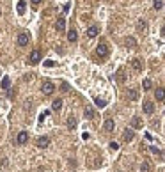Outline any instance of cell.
I'll return each instance as SVG.
<instances>
[{"mask_svg": "<svg viewBox=\"0 0 165 172\" xmlns=\"http://www.w3.org/2000/svg\"><path fill=\"white\" fill-rule=\"evenodd\" d=\"M28 62H30V64H34V66H36V64H39V62H41V52L34 50L32 53H30V57H28Z\"/></svg>", "mask_w": 165, "mask_h": 172, "instance_id": "1", "label": "cell"}, {"mask_svg": "<svg viewBox=\"0 0 165 172\" xmlns=\"http://www.w3.org/2000/svg\"><path fill=\"white\" fill-rule=\"evenodd\" d=\"M41 91H43V94H44V96H50V94H52V92L55 91V85H53L52 82H44V83H43V87H41Z\"/></svg>", "mask_w": 165, "mask_h": 172, "instance_id": "2", "label": "cell"}, {"mask_svg": "<svg viewBox=\"0 0 165 172\" xmlns=\"http://www.w3.org/2000/svg\"><path fill=\"white\" fill-rule=\"evenodd\" d=\"M36 145H38V147H41V149L48 147V145H50V137H46V135L39 137V139H38V142H36Z\"/></svg>", "mask_w": 165, "mask_h": 172, "instance_id": "3", "label": "cell"}, {"mask_svg": "<svg viewBox=\"0 0 165 172\" xmlns=\"http://www.w3.org/2000/svg\"><path fill=\"white\" fill-rule=\"evenodd\" d=\"M96 53H98L99 57H107L108 55V46L105 45V43H99L98 48H96Z\"/></svg>", "mask_w": 165, "mask_h": 172, "instance_id": "4", "label": "cell"}, {"mask_svg": "<svg viewBox=\"0 0 165 172\" xmlns=\"http://www.w3.org/2000/svg\"><path fill=\"white\" fill-rule=\"evenodd\" d=\"M122 139H124V142H132L135 139V131H133L132 128H126L124 133H122Z\"/></svg>", "mask_w": 165, "mask_h": 172, "instance_id": "5", "label": "cell"}, {"mask_svg": "<svg viewBox=\"0 0 165 172\" xmlns=\"http://www.w3.org/2000/svg\"><path fill=\"white\" fill-rule=\"evenodd\" d=\"M28 39H30V37H28V34L27 32H22L20 36H18V45H20V46L28 45Z\"/></svg>", "mask_w": 165, "mask_h": 172, "instance_id": "6", "label": "cell"}, {"mask_svg": "<svg viewBox=\"0 0 165 172\" xmlns=\"http://www.w3.org/2000/svg\"><path fill=\"white\" fill-rule=\"evenodd\" d=\"M142 108H144V112L148 114V115H151L154 112V105L151 103V101H144V105H142Z\"/></svg>", "mask_w": 165, "mask_h": 172, "instance_id": "7", "label": "cell"}, {"mask_svg": "<svg viewBox=\"0 0 165 172\" xmlns=\"http://www.w3.org/2000/svg\"><path fill=\"white\" fill-rule=\"evenodd\" d=\"M27 140H28V133L27 131H20L16 137V142L18 144H27Z\"/></svg>", "mask_w": 165, "mask_h": 172, "instance_id": "8", "label": "cell"}, {"mask_svg": "<svg viewBox=\"0 0 165 172\" xmlns=\"http://www.w3.org/2000/svg\"><path fill=\"white\" fill-rule=\"evenodd\" d=\"M55 28H57V32H62V30L66 28V20H64V18H57V23H55Z\"/></svg>", "mask_w": 165, "mask_h": 172, "instance_id": "9", "label": "cell"}, {"mask_svg": "<svg viewBox=\"0 0 165 172\" xmlns=\"http://www.w3.org/2000/svg\"><path fill=\"white\" fill-rule=\"evenodd\" d=\"M148 30V22L146 20H138L137 22V32H146Z\"/></svg>", "mask_w": 165, "mask_h": 172, "instance_id": "10", "label": "cell"}, {"mask_svg": "<svg viewBox=\"0 0 165 172\" xmlns=\"http://www.w3.org/2000/svg\"><path fill=\"white\" fill-rule=\"evenodd\" d=\"M114 126H116V122L112 121V119H107V121H105V124H103V128H105V131H114Z\"/></svg>", "mask_w": 165, "mask_h": 172, "instance_id": "11", "label": "cell"}, {"mask_svg": "<svg viewBox=\"0 0 165 172\" xmlns=\"http://www.w3.org/2000/svg\"><path fill=\"white\" fill-rule=\"evenodd\" d=\"M154 98H156L158 101H163V100H165V89L158 87V89L154 91Z\"/></svg>", "mask_w": 165, "mask_h": 172, "instance_id": "12", "label": "cell"}, {"mask_svg": "<svg viewBox=\"0 0 165 172\" xmlns=\"http://www.w3.org/2000/svg\"><path fill=\"white\" fill-rule=\"evenodd\" d=\"M124 43H126L128 48H137V39L132 37V36H128V37L124 39Z\"/></svg>", "mask_w": 165, "mask_h": 172, "instance_id": "13", "label": "cell"}, {"mask_svg": "<svg viewBox=\"0 0 165 172\" xmlns=\"http://www.w3.org/2000/svg\"><path fill=\"white\" fill-rule=\"evenodd\" d=\"M132 67L135 71H142V61L140 59H132Z\"/></svg>", "mask_w": 165, "mask_h": 172, "instance_id": "14", "label": "cell"}, {"mask_svg": "<svg viewBox=\"0 0 165 172\" xmlns=\"http://www.w3.org/2000/svg\"><path fill=\"white\" fill-rule=\"evenodd\" d=\"M98 32H99V28L96 27V25H92V27L87 28V37H96V36H98Z\"/></svg>", "mask_w": 165, "mask_h": 172, "instance_id": "15", "label": "cell"}, {"mask_svg": "<svg viewBox=\"0 0 165 172\" xmlns=\"http://www.w3.org/2000/svg\"><path fill=\"white\" fill-rule=\"evenodd\" d=\"M77 39H78L77 30H69V32H68V41H69V43H77Z\"/></svg>", "mask_w": 165, "mask_h": 172, "instance_id": "16", "label": "cell"}, {"mask_svg": "<svg viewBox=\"0 0 165 172\" xmlns=\"http://www.w3.org/2000/svg\"><path fill=\"white\" fill-rule=\"evenodd\" d=\"M66 124H68V128H69V130H75V128H77V119H75L73 115H69V117H68Z\"/></svg>", "mask_w": 165, "mask_h": 172, "instance_id": "17", "label": "cell"}, {"mask_svg": "<svg viewBox=\"0 0 165 172\" xmlns=\"http://www.w3.org/2000/svg\"><path fill=\"white\" fill-rule=\"evenodd\" d=\"M52 108H53L55 112H59L62 108V100H53L52 101Z\"/></svg>", "mask_w": 165, "mask_h": 172, "instance_id": "18", "label": "cell"}, {"mask_svg": "<svg viewBox=\"0 0 165 172\" xmlns=\"http://www.w3.org/2000/svg\"><path fill=\"white\" fill-rule=\"evenodd\" d=\"M138 98V92L135 89H128V100H132V101H135Z\"/></svg>", "mask_w": 165, "mask_h": 172, "instance_id": "19", "label": "cell"}, {"mask_svg": "<svg viewBox=\"0 0 165 172\" xmlns=\"http://www.w3.org/2000/svg\"><path fill=\"white\" fill-rule=\"evenodd\" d=\"M151 170H153V167H151L149 161H144L142 165H140V172H151Z\"/></svg>", "mask_w": 165, "mask_h": 172, "instance_id": "20", "label": "cell"}, {"mask_svg": "<svg viewBox=\"0 0 165 172\" xmlns=\"http://www.w3.org/2000/svg\"><path fill=\"white\" fill-rule=\"evenodd\" d=\"M117 82H121V83L126 82V75H124V69H119V71H117Z\"/></svg>", "mask_w": 165, "mask_h": 172, "instance_id": "21", "label": "cell"}, {"mask_svg": "<svg viewBox=\"0 0 165 172\" xmlns=\"http://www.w3.org/2000/svg\"><path fill=\"white\" fill-rule=\"evenodd\" d=\"M132 126L133 128H142V119H140V117H133L132 119Z\"/></svg>", "mask_w": 165, "mask_h": 172, "instance_id": "22", "label": "cell"}, {"mask_svg": "<svg viewBox=\"0 0 165 172\" xmlns=\"http://www.w3.org/2000/svg\"><path fill=\"white\" fill-rule=\"evenodd\" d=\"M9 85H11V78L4 76L2 78V89H9Z\"/></svg>", "mask_w": 165, "mask_h": 172, "instance_id": "23", "label": "cell"}, {"mask_svg": "<svg viewBox=\"0 0 165 172\" xmlns=\"http://www.w3.org/2000/svg\"><path fill=\"white\" fill-rule=\"evenodd\" d=\"M94 115H96V114H94L92 108H91V106H85V117H87V119H94Z\"/></svg>", "mask_w": 165, "mask_h": 172, "instance_id": "24", "label": "cell"}, {"mask_svg": "<svg viewBox=\"0 0 165 172\" xmlns=\"http://www.w3.org/2000/svg\"><path fill=\"white\" fill-rule=\"evenodd\" d=\"M25 6H27V2H25V0H20V2H18V12H20V14L25 12Z\"/></svg>", "mask_w": 165, "mask_h": 172, "instance_id": "25", "label": "cell"}, {"mask_svg": "<svg viewBox=\"0 0 165 172\" xmlns=\"http://www.w3.org/2000/svg\"><path fill=\"white\" fill-rule=\"evenodd\" d=\"M153 7H154V9H156V11H160V9L163 7V0H154Z\"/></svg>", "mask_w": 165, "mask_h": 172, "instance_id": "26", "label": "cell"}, {"mask_svg": "<svg viewBox=\"0 0 165 172\" xmlns=\"http://www.w3.org/2000/svg\"><path fill=\"white\" fill-rule=\"evenodd\" d=\"M142 87H144V91H149V89H151V80L146 78V80L142 82Z\"/></svg>", "mask_w": 165, "mask_h": 172, "instance_id": "27", "label": "cell"}, {"mask_svg": "<svg viewBox=\"0 0 165 172\" xmlns=\"http://www.w3.org/2000/svg\"><path fill=\"white\" fill-rule=\"evenodd\" d=\"M96 105H98L99 108H103V106H107V101H105V100H99V98H98V100H96Z\"/></svg>", "mask_w": 165, "mask_h": 172, "instance_id": "28", "label": "cell"}, {"mask_svg": "<svg viewBox=\"0 0 165 172\" xmlns=\"http://www.w3.org/2000/svg\"><path fill=\"white\" fill-rule=\"evenodd\" d=\"M108 147H110L112 151H117V149H119V144H117V142H110Z\"/></svg>", "mask_w": 165, "mask_h": 172, "instance_id": "29", "label": "cell"}, {"mask_svg": "<svg viewBox=\"0 0 165 172\" xmlns=\"http://www.w3.org/2000/svg\"><path fill=\"white\" fill-rule=\"evenodd\" d=\"M44 66H46V67H53L55 62L53 61H44Z\"/></svg>", "mask_w": 165, "mask_h": 172, "instance_id": "30", "label": "cell"}, {"mask_svg": "<svg viewBox=\"0 0 165 172\" xmlns=\"http://www.w3.org/2000/svg\"><path fill=\"white\" fill-rule=\"evenodd\" d=\"M61 91H64V92H68V91H69V85H68V83L64 82V83H62V89H61Z\"/></svg>", "mask_w": 165, "mask_h": 172, "instance_id": "31", "label": "cell"}, {"mask_svg": "<svg viewBox=\"0 0 165 172\" xmlns=\"http://www.w3.org/2000/svg\"><path fill=\"white\" fill-rule=\"evenodd\" d=\"M30 2H32L34 6H38V4H41V0H30Z\"/></svg>", "mask_w": 165, "mask_h": 172, "instance_id": "32", "label": "cell"}, {"mask_svg": "<svg viewBox=\"0 0 165 172\" xmlns=\"http://www.w3.org/2000/svg\"><path fill=\"white\" fill-rule=\"evenodd\" d=\"M162 37L165 39V25H163V27H162Z\"/></svg>", "mask_w": 165, "mask_h": 172, "instance_id": "33", "label": "cell"}]
</instances>
